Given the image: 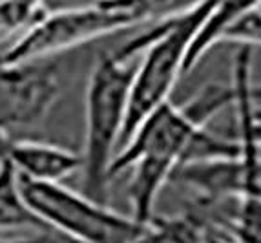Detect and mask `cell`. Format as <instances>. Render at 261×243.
I'll return each mask as SVG.
<instances>
[{"label":"cell","mask_w":261,"mask_h":243,"mask_svg":"<svg viewBox=\"0 0 261 243\" xmlns=\"http://www.w3.org/2000/svg\"><path fill=\"white\" fill-rule=\"evenodd\" d=\"M0 243H55L48 232H37L33 236H6L0 234Z\"/></svg>","instance_id":"cell-10"},{"label":"cell","mask_w":261,"mask_h":243,"mask_svg":"<svg viewBox=\"0 0 261 243\" xmlns=\"http://www.w3.org/2000/svg\"><path fill=\"white\" fill-rule=\"evenodd\" d=\"M134 68L130 59L112 52L100 55L88 75L81 192L102 203H108L112 165L122 144Z\"/></svg>","instance_id":"cell-3"},{"label":"cell","mask_w":261,"mask_h":243,"mask_svg":"<svg viewBox=\"0 0 261 243\" xmlns=\"http://www.w3.org/2000/svg\"><path fill=\"white\" fill-rule=\"evenodd\" d=\"M35 229L44 232L35 214L28 207L20 188V178L4 159L0 166V234L11 230Z\"/></svg>","instance_id":"cell-8"},{"label":"cell","mask_w":261,"mask_h":243,"mask_svg":"<svg viewBox=\"0 0 261 243\" xmlns=\"http://www.w3.org/2000/svg\"><path fill=\"white\" fill-rule=\"evenodd\" d=\"M4 159L15 172L30 181L61 183L81 172V152L37 139H8Z\"/></svg>","instance_id":"cell-7"},{"label":"cell","mask_w":261,"mask_h":243,"mask_svg":"<svg viewBox=\"0 0 261 243\" xmlns=\"http://www.w3.org/2000/svg\"><path fill=\"white\" fill-rule=\"evenodd\" d=\"M205 222L196 210L175 217H159L132 243H201Z\"/></svg>","instance_id":"cell-9"},{"label":"cell","mask_w":261,"mask_h":243,"mask_svg":"<svg viewBox=\"0 0 261 243\" xmlns=\"http://www.w3.org/2000/svg\"><path fill=\"white\" fill-rule=\"evenodd\" d=\"M214 4L216 0H205L183 13L163 18L146 33L117 50V55L122 59H132L135 53H141V61L134 68L132 77L122 144L150 113L170 101L179 77L185 75L192 42Z\"/></svg>","instance_id":"cell-2"},{"label":"cell","mask_w":261,"mask_h":243,"mask_svg":"<svg viewBox=\"0 0 261 243\" xmlns=\"http://www.w3.org/2000/svg\"><path fill=\"white\" fill-rule=\"evenodd\" d=\"M232 101V88L210 86L188 104L168 101L144 119L121 147L112 165V179L130 170L128 200L132 216L141 223L157 220L159 194L185 163L236 156V143L210 134L205 123Z\"/></svg>","instance_id":"cell-1"},{"label":"cell","mask_w":261,"mask_h":243,"mask_svg":"<svg viewBox=\"0 0 261 243\" xmlns=\"http://www.w3.org/2000/svg\"><path fill=\"white\" fill-rule=\"evenodd\" d=\"M20 178V176H18ZM22 196L44 230H55L73 243H132L150 225L117 212L61 183L20 178Z\"/></svg>","instance_id":"cell-4"},{"label":"cell","mask_w":261,"mask_h":243,"mask_svg":"<svg viewBox=\"0 0 261 243\" xmlns=\"http://www.w3.org/2000/svg\"><path fill=\"white\" fill-rule=\"evenodd\" d=\"M135 24L137 20L128 11L110 0H97L95 4L46 11L0 55V62H40L51 55L70 52Z\"/></svg>","instance_id":"cell-5"},{"label":"cell","mask_w":261,"mask_h":243,"mask_svg":"<svg viewBox=\"0 0 261 243\" xmlns=\"http://www.w3.org/2000/svg\"><path fill=\"white\" fill-rule=\"evenodd\" d=\"M61 91L57 69L46 62H0V135L39 123Z\"/></svg>","instance_id":"cell-6"}]
</instances>
